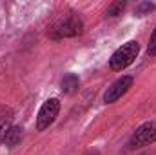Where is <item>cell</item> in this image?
<instances>
[{
    "label": "cell",
    "mask_w": 156,
    "mask_h": 155,
    "mask_svg": "<svg viewBox=\"0 0 156 155\" xmlns=\"http://www.w3.org/2000/svg\"><path fill=\"white\" fill-rule=\"evenodd\" d=\"M138 53H140V44H138L136 40H131V42L123 44L120 49H116V51L113 53V57H111V60H109L111 70H115V71L125 70L127 66H131V64L134 62V59L138 57Z\"/></svg>",
    "instance_id": "1"
},
{
    "label": "cell",
    "mask_w": 156,
    "mask_h": 155,
    "mask_svg": "<svg viewBox=\"0 0 156 155\" xmlns=\"http://www.w3.org/2000/svg\"><path fill=\"white\" fill-rule=\"evenodd\" d=\"M83 29V22L78 18L75 13H69L66 18L58 20L51 28V37L53 39H64V37H76Z\"/></svg>",
    "instance_id": "2"
},
{
    "label": "cell",
    "mask_w": 156,
    "mask_h": 155,
    "mask_svg": "<svg viewBox=\"0 0 156 155\" xmlns=\"http://www.w3.org/2000/svg\"><path fill=\"white\" fill-rule=\"evenodd\" d=\"M156 142V122H144L142 126L136 128V131L133 133L131 141H129V148L136 150V148H144Z\"/></svg>",
    "instance_id": "3"
},
{
    "label": "cell",
    "mask_w": 156,
    "mask_h": 155,
    "mask_svg": "<svg viewBox=\"0 0 156 155\" xmlns=\"http://www.w3.org/2000/svg\"><path fill=\"white\" fill-rule=\"evenodd\" d=\"M58 112H60V102H58V99H49V100H45L44 106L40 108L38 117H37V130H38V131L47 130V128L55 122Z\"/></svg>",
    "instance_id": "4"
},
{
    "label": "cell",
    "mask_w": 156,
    "mask_h": 155,
    "mask_svg": "<svg viewBox=\"0 0 156 155\" xmlns=\"http://www.w3.org/2000/svg\"><path fill=\"white\" fill-rule=\"evenodd\" d=\"M131 86H133V77L118 78L116 82H113V84L107 88V91H105V95H104V100H105L107 104L116 102L122 95H125V93L129 91V88H131Z\"/></svg>",
    "instance_id": "5"
},
{
    "label": "cell",
    "mask_w": 156,
    "mask_h": 155,
    "mask_svg": "<svg viewBox=\"0 0 156 155\" xmlns=\"http://www.w3.org/2000/svg\"><path fill=\"white\" fill-rule=\"evenodd\" d=\"M11 120H13V110L9 106H0V142H4L5 133L11 128Z\"/></svg>",
    "instance_id": "6"
},
{
    "label": "cell",
    "mask_w": 156,
    "mask_h": 155,
    "mask_svg": "<svg viewBox=\"0 0 156 155\" xmlns=\"http://www.w3.org/2000/svg\"><path fill=\"white\" fill-rule=\"evenodd\" d=\"M22 131H24V130H22L20 126H11V128L7 130L5 137H4V144L9 146V148L16 146V144L20 142V139H22Z\"/></svg>",
    "instance_id": "7"
},
{
    "label": "cell",
    "mask_w": 156,
    "mask_h": 155,
    "mask_svg": "<svg viewBox=\"0 0 156 155\" xmlns=\"http://www.w3.org/2000/svg\"><path fill=\"white\" fill-rule=\"evenodd\" d=\"M80 86V78L75 73H67L66 77L62 78V91L64 93H73L76 91V88Z\"/></svg>",
    "instance_id": "8"
},
{
    "label": "cell",
    "mask_w": 156,
    "mask_h": 155,
    "mask_svg": "<svg viewBox=\"0 0 156 155\" xmlns=\"http://www.w3.org/2000/svg\"><path fill=\"white\" fill-rule=\"evenodd\" d=\"M125 2L123 0H118L115 4H111L109 7H107V17H118V15H122V11L125 9Z\"/></svg>",
    "instance_id": "9"
},
{
    "label": "cell",
    "mask_w": 156,
    "mask_h": 155,
    "mask_svg": "<svg viewBox=\"0 0 156 155\" xmlns=\"http://www.w3.org/2000/svg\"><path fill=\"white\" fill-rule=\"evenodd\" d=\"M147 51H149V55H156V29L153 31V35H151L149 46H147Z\"/></svg>",
    "instance_id": "10"
},
{
    "label": "cell",
    "mask_w": 156,
    "mask_h": 155,
    "mask_svg": "<svg viewBox=\"0 0 156 155\" xmlns=\"http://www.w3.org/2000/svg\"><path fill=\"white\" fill-rule=\"evenodd\" d=\"M153 9H154V4H151V2H144V4L138 6V15H144L145 11H153Z\"/></svg>",
    "instance_id": "11"
}]
</instances>
